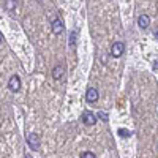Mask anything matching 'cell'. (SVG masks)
Here are the masks:
<instances>
[{
    "mask_svg": "<svg viewBox=\"0 0 158 158\" xmlns=\"http://www.w3.org/2000/svg\"><path fill=\"white\" fill-rule=\"evenodd\" d=\"M2 41H3V35H2V33H0V43H2Z\"/></svg>",
    "mask_w": 158,
    "mask_h": 158,
    "instance_id": "9a60e30c",
    "label": "cell"
},
{
    "mask_svg": "<svg viewBox=\"0 0 158 158\" xmlns=\"http://www.w3.org/2000/svg\"><path fill=\"white\" fill-rule=\"evenodd\" d=\"M97 117H100L103 122H108V114H106V112H98V115H97Z\"/></svg>",
    "mask_w": 158,
    "mask_h": 158,
    "instance_id": "7c38bea8",
    "label": "cell"
},
{
    "mask_svg": "<svg viewBox=\"0 0 158 158\" xmlns=\"http://www.w3.org/2000/svg\"><path fill=\"white\" fill-rule=\"evenodd\" d=\"M149 24H150V18H149L147 15H141V16L138 18V25H139V29H147Z\"/></svg>",
    "mask_w": 158,
    "mask_h": 158,
    "instance_id": "52a82bcc",
    "label": "cell"
},
{
    "mask_svg": "<svg viewBox=\"0 0 158 158\" xmlns=\"http://www.w3.org/2000/svg\"><path fill=\"white\" fill-rule=\"evenodd\" d=\"M123 51H125V44L120 43V41H115V43L111 46V56L117 59V57H120V56L123 54Z\"/></svg>",
    "mask_w": 158,
    "mask_h": 158,
    "instance_id": "6da1fadb",
    "label": "cell"
},
{
    "mask_svg": "<svg viewBox=\"0 0 158 158\" xmlns=\"http://www.w3.org/2000/svg\"><path fill=\"white\" fill-rule=\"evenodd\" d=\"M118 135H120V136H125V138L131 136V133H130V131H127V130H118Z\"/></svg>",
    "mask_w": 158,
    "mask_h": 158,
    "instance_id": "4fadbf2b",
    "label": "cell"
},
{
    "mask_svg": "<svg viewBox=\"0 0 158 158\" xmlns=\"http://www.w3.org/2000/svg\"><path fill=\"white\" fill-rule=\"evenodd\" d=\"M63 67L62 65H57V67H54V70H52V77L54 79H60L62 76H63Z\"/></svg>",
    "mask_w": 158,
    "mask_h": 158,
    "instance_id": "ba28073f",
    "label": "cell"
},
{
    "mask_svg": "<svg viewBox=\"0 0 158 158\" xmlns=\"http://www.w3.org/2000/svg\"><path fill=\"white\" fill-rule=\"evenodd\" d=\"M8 87H10V90L11 92H15V94H16V92H19L21 90V79H19V76H11L10 77V82H8Z\"/></svg>",
    "mask_w": 158,
    "mask_h": 158,
    "instance_id": "277c9868",
    "label": "cell"
},
{
    "mask_svg": "<svg viewBox=\"0 0 158 158\" xmlns=\"http://www.w3.org/2000/svg\"><path fill=\"white\" fill-rule=\"evenodd\" d=\"M85 101H87V103H95V101H98V90L94 89V87L87 89V92H85Z\"/></svg>",
    "mask_w": 158,
    "mask_h": 158,
    "instance_id": "5b68a950",
    "label": "cell"
},
{
    "mask_svg": "<svg viewBox=\"0 0 158 158\" xmlns=\"http://www.w3.org/2000/svg\"><path fill=\"white\" fill-rule=\"evenodd\" d=\"M27 144H29V147L32 150H38L40 149V135L36 133H30L27 136Z\"/></svg>",
    "mask_w": 158,
    "mask_h": 158,
    "instance_id": "7a4b0ae2",
    "label": "cell"
},
{
    "mask_svg": "<svg viewBox=\"0 0 158 158\" xmlns=\"http://www.w3.org/2000/svg\"><path fill=\"white\" fill-rule=\"evenodd\" d=\"M25 158H32V155H25Z\"/></svg>",
    "mask_w": 158,
    "mask_h": 158,
    "instance_id": "2e32d148",
    "label": "cell"
},
{
    "mask_svg": "<svg viewBox=\"0 0 158 158\" xmlns=\"http://www.w3.org/2000/svg\"><path fill=\"white\" fill-rule=\"evenodd\" d=\"M82 123L87 125V127H92V125H95L97 123V115L94 112H90V111H85L82 114Z\"/></svg>",
    "mask_w": 158,
    "mask_h": 158,
    "instance_id": "3957f363",
    "label": "cell"
},
{
    "mask_svg": "<svg viewBox=\"0 0 158 158\" xmlns=\"http://www.w3.org/2000/svg\"><path fill=\"white\" fill-rule=\"evenodd\" d=\"M81 158H97V156H95L94 152H84V153L81 155Z\"/></svg>",
    "mask_w": 158,
    "mask_h": 158,
    "instance_id": "8fae6325",
    "label": "cell"
},
{
    "mask_svg": "<svg viewBox=\"0 0 158 158\" xmlns=\"http://www.w3.org/2000/svg\"><path fill=\"white\" fill-rule=\"evenodd\" d=\"M16 8V0H5V10L6 11H13Z\"/></svg>",
    "mask_w": 158,
    "mask_h": 158,
    "instance_id": "9c48e42d",
    "label": "cell"
},
{
    "mask_svg": "<svg viewBox=\"0 0 158 158\" xmlns=\"http://www.w3.org/2000/svg\"><path fill=\"white\" fill-rule=\"evenodd\" d=\"M155 36H156V38H158V27H156V29H155Z\"/></svg>",
    "mask_w": 158,
    "mask_h": 158,
    "instance_id": "5bb4252c",
    "label": "cell"
},
{
    "mask_svg": "<svg viewBox=\"0 0 158 158\" xmlns=\"http://www.w3.org/2000/svg\"><path fill=\"white\" fill-rule=\"evenodd\" d=\"M156 149H158V147H156Z\"/></svg>",
    "mask_w": 158,
    "mask_h": 158,
    "instance_id": "e0dca14e",
    "label": "cell"
},
{
    "mask_svg": "<svg viewBox=\"0 0 158 158\" xmlns=\"http://www.w3.org/2000/svg\"><path fill=\"white\" fill-rule=\"evenodd\" d=\"M76 38H77V32H71V35H70V46L76 44Z\"/></svg>",
    "mask_w": 158,
    "mask_h": 158,
    "instance_id": "30bf717a",
    "label": "cell"
},
{
    "mask_svg": "<svg viewBox=\"0 0 158 158\" xmlns=\"http://www.w3.org/2000/svg\"><path fill=\"white\" fill-rule=\"evenodd\" d=\"M63 30H65L63 22L60 19H54V22H52V32H54V35H60Z\"/></svg>",
    "mask_w": 158,
    "mask_h": 158,
    "instance_id": "8992f818",
    "label": "cell"
}]
</instances>
